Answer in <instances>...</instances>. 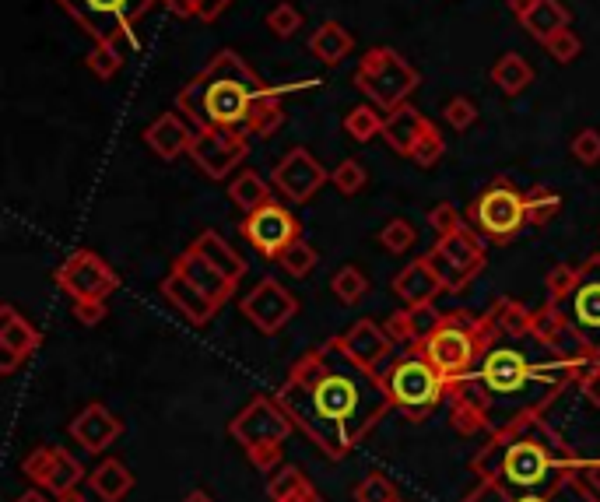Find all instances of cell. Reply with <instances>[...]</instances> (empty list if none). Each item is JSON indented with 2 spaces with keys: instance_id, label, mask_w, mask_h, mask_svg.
Here are the masks:
<instances>
[{
  "instance_id": "47",
  "label": "cell",
  "mask_w": 600,
  "mask_h": 502,
  "mask_svg": "<svg viewBox=\"0 0 600 502\" xmlns=\"http://www.w3.org/2000/svg\"><path fill=\"white\" fill-rule=\"evenodd\" d=\"M544 50H548V57L555 60V64H572V60L579 57V50H583V43H579V36L572 29H562L558 36H551L548 43H544Z\"/></svg>"
},
{
  "instance_id": "51",
  "label": "cell",
  "mask_w": 600,
  "mask_h": 502,
  "mask_svg": "<svg viewBox=\"0 0 600 502\" xmlns=\"http://www.w3.org/2000/svg\"><path fill=\"white\" fill-rule=\"evenodd\" d=\"M106 299H81V302H74V316H78L85 327H95V323H102L106 320Z\"/></svg>"
},
{
  "instance_id": "46",
  "label": "cell",
  "mask_w": 600,
  "mask_h": 502,
  "mask_svg": "<svg viewBox=\"0 0 600 502\" xmlns=\"http://www.w3.org/2000/svg\"><path fill=\"white\" fill-rule=\"evenodd\" d=\"M383 330L390 334V341L397 348H408L418 341V330H415V320H411V309H397L390 320L383 323Z\"/></svg>"
},
{
  "instance_id": "26",
  "label": "cell",
  "mask_w": 600,
  "mask_h": 502,
  "mask_svg": "<svg viewBox=\"0 0 600 502\" xmlns=\"http://www.w3.org/2000/svg\"><path fill=\"white\" fill-rule=\"evenodd\" d=\"M393 295H397L404 306H432L436 302V295L443 292V281H439V274L432 271V264L429 260H411L404 271L393 278Z\"/></svg>"
},
{
  "instance_id": "53",
  "label": "cell",
  "mask_w": 600,
  "mask_h": 502,
  "mask_svg": "<svg viewBox=\"0 0 600 502\" xmlns=\"http://www.w3.org/2000/svg\"><path fill=\"white\" fill-rule=\"evenodd\" d=\"M162 4L169 11H176L179 18H200V11H204L208 0H162Z\"/></svg>"
},
{
  "instance_id": "14",
  "label": "cell",
  "mask_w": 600,
  "mask_h": 502,
  "mask_svg": "<svg viewBox=\"0 0 600 502\" xmlns=\"http://www.w3.org/2000/svg\"><path fill=\"white\" fill-rule=\"evenodd\" d=\"M243 239L260 253L264 260H281V253L299 239V218L278 201H267L264 208L250 211L239 225Z\"/></svg>"
},
{
  "instance_id": "19",
  "label": "cell",
  "mask_w": 600,
  "mask_h": 502,
  "mask_svg": "<svg viewBox=\"0 0 600 502\" xmlns=\"http://www.w3.org/2000/svg\"><path fill=\"white\" fill-rule=\"evenodd\" d=\"M43 345V334H39L36 323H29L15 306L0 309V373L11 376L22 366L29 355H36V348Z\"/></svg>"
},
{
  "instance_id": "29",
  "label": "cell",
  "mask_w": 600,
  "mask_h": 502,
  "mask_svg": "<svg viewBox=\"0 0 600 502\" xmlns=\"http://www.w3.org/2000/svg\"><path fill=\"white\" fill-rule=\"evenodd\" d=\"M193 250L200 253V257L208 260L211 267H215V271H222L225 278L229 281H239L246 274V260L239 257L236 250H232L229 243H225V236H218L215 229H208V232H200L197 239H193Z\"/></svg>"
},
{
  "instance_id": "17",
  "label": "cell",
  "mask_w": 600,
  "mask_h": 502,
  "mask_svg": "<svg viewBox=\"0 0 600 502\" xmlns=\"http://www.w3.org/2000/svg\"><path fill=\"white\" fill-rule=\"evenodd\" d=\"M271 183L285 201L306 204L309 197H316V190L323 183H330V173L323 169V162L316 155H309L306 148H292L278 165H274Z\"/></svg>"
},
{
  "instance_id": "10",
  "label": "cell",
  "mask_w": 600,
  "mask_h": 502,
  "mask_svg": "<svg viewBox=\"0 0 600 502\" xmlns=\"http://www.w3.org/2000/svg\"><path fill=\"white\" fill-rule=\"evenodd\" d=\"M425 260L432 264V271L443 281V292L460 295L471 288V281L485 271L488 264V250L481 243L478 229L464 225V229L450 232V236H439V243L425 253Z\"/></svg>"
},
{
  "instance_id": "5",
  "label": "cell",
  "mask_w": 600,
  "mask_h": 502,
  "mask_svg": "<svg viewBox=\"0 0 600 502\" xmlns=\"http://www.w3.org/2000/svg\"><path fill=\"white\" fill-rule=\"evenodd\" d=\"M502 334L495 327L492 313L485 316H467V313H443L439 327L432 334H425L422 341H415V352H422L446 380H464L478 369L481 355L488 352V345H495Z\"/></svg>"
},
{
  "instance_id": "57",
  "label": "cell",
  "mask_w": 600,
  "mask_h": 502,
  "mask_svg": "<svg viewBox=\"0 0 600 502\" xmlns=\"http://www.w3.org/2000/svg\"><path fill=\"white\" fill-rule=\"evenodd\" d=\"M15 502H50V495L43 492V488H32V492H25V495H18ZM57 502V499H53Z\"/></svg>"
},
{
  "instance_id": "25",
  "label": "cell",
  "mask_w": 600,
  "mask_h": 502,
  "mask_svg": "<svg viewBox=\"0 0 600 502\" xmlns=\"http://www.w3.org/2000/svg\"><path fill=\"white\" fill-rule=\"evenodd\" d=\"M432 127L429 116L418 113L411 102H400V106H393L390 113L383 116V141L390 144L397 155L411 158V151H415V144L425 137V130Z\"/></svg>"
},
{
  "instance_id": "11",
  "label": "cell",
  "mask_w": 600,
  "mask_h": 502,
  "mask_svg": "<svg viewBox=\"0 0 600 502\" xmlns=\"http://www.w3.org/2000/svg\"><path fill=\"white\" fill-rule=\"evenodd\" d=\"M467 222L481 236L495 239V243H509L527 225V194H520L509 180H492L471 201Z\"/></svg>"
},
{
  "instance_id": "50",
  "label": "cell",
  "mask_w": 600,
  "mask_h": 502,
  "mask_svg": "<svg viewBox=\"0 0 600 502\" xmlns=\"http://www.w3.org/2000/svg\"><path fill=\"white\" fill-rule=\"evenodd\" d=\"M429 225L436 229V236H450V232L464 229V215H460L453 204H436L429 211Z\"/></svg>"
},
{
  "instance_id": "49",
  "label": "cell",
  "mask_w": 600,
  "mask_h": 502,
  "mask_svg": "<svg viewBox=\"0 0 600 502\" xmlns=\"http://www.w3.org/2000/svg\"><path fill=\"white\" fill-rule=\"evenodd\" d=\"M572 155H576V162H583V165H597L600 162V130H593V127L579 130V134L572 137Z\"/></svg>"
},
{
  "instance_id": "9",
  "label": "cell",
  "mask_w": 600,
  "mask_h": 502,
  "mask_svg": "<svg viewBox=\"0 0 600 502\" xmlns=\"http://www.w3.org/2000/svg\"><path fill=\"white\" fill-rule=\"evenodd\" d=\"M60 8L95 39L120 50L123 43L134 46V25L155 8L158 0H57Z\"/></svg>"
},
{
  "instance_id": "37",
  "label": "cell",
  "mask_w": 600,
  "mask_h": 502,
  "mask_svg": "<svg viewBox=\"0 0 600 502\" xmlns=\"http://www.w3.org/2000/svg\"><path fill=\"white\" fill-rule=\"evenodd\" d=\"M415 239H418V232L408 218H390V222L379 229V246H383L386 253H393V257L408 253L411 246H415Z\"/></svg>"
},
{
  "instance_id": "8",
  "label": "cell",
  "mask_w": 600,
  "mask_h": 502,
  "mask_svg": "<svg viewBox=\"0 0 600 502\" xmlns=\"http://www.w3.org/2000/svg\"><path fill=\"white\" fill-rule=\"evenodd\" d=\"M418 85H422L418 71L393 46H372L355 67V88L365 95V102L379 106L383 113L408 102V95Z\"/></svg>"
},
{
  "instance_id": "42",
  "label": "cell",
  "mask_w": 600,
  "mask_h": 502,
  "mask_svg": "<svg viewBox=\"0 0 600 502\" xmlns=\"http://www.w3.org/2000/svg\"><path fill=\"white\" fill-rule=\"evenodd\" d=\"M267 29L278 39H292L295 32L302 29V11L295 8V4H288V0H281V4H274V8L267 11Z\"/></svg>"
},
{
  "instance_id": "43",
  "label": "cell",
  "mask_w": 600,
  "mask_h": 502,
  "mask_svg": "<svg viewBox=\"0 0 600 502\" xmlns=\"http://www.w3.org/2000/svg\"><path fill=\"white\" fill-rule=\"evenodd\" d=\"M85 64H88V71H92L95 78L109 81V78H113V74H120V67H123V53L116 50V46L95 43V50L85 57Z\"/></svg>"
},
{
  "instance_id": "13",
  "label": "cell",
  "mask_w": 600,
  "mask_h": 502,
  "mask_svg": "<svg viewBox=\"0 0 600 502\" xmlns=\"http://www.w3.org/2000/svg\"><path fill=\"white\" fill-rule=\"evenodd\" d=\"M186 155L193 158V165H197L204 176L225 180V176H232V169H239V165L246 162V155H250V137L236 134V130L197 127Z\"/></svg>"
},
{
  "instance_id": "61",
  "label": "cell",
  "mask_w": 600,
  "mask_h": 502,
  "mask_svg": "<svg viewBox=\"0 0 600 502\" xmlns=\"http://www.w3.org/2000/svg\"><path fill=\"white\" fill-rule=\"evenodd\" d=\"M393 502H404V499H393Z\"/></svg>"
},
{
  "instance_id": "48",
  "label": "cell",
  "mask_w": 600,
  "mask_h": 502,
  "mask_svg": "<svg viewBox=\"0 0 600 502\" xmlns=\"http://www.w3.org/2000/svg\"><path fill=\"white\" fill-rule=\"evenodd\" d=\"M576 271H579V267H572V264L551 267V274H548V302H551V306H558V302L569 295V288L576 285Z\"/></svg>"
},
{
  "instance_id": "35",
  "label": "cell",
  "mask_w": 600,
  "mask_h": 502,
  "mask_svg": "<svg viewBox=\"0 0 600 502\" xmlns=\"http://www.w3.org/2000/svg\"><path fill=\"white\" fill-rule=\"evenodd\" d=\"M316 264H320V253H316L313 243L302 236L281 253V271L292 274V278H309V274L316 271Z\"/></svg>"
},
{
  "instance_id": "38",
  "label": "cell",
  "mask_w": 600,
  "mask_h": 502,
  "mask_svg": "<svg viewBox=\"0 0 600 502\" xmlns=\"http://www.w3.org/2000/svg\"><path fill=\"white\" fill-rule=\"evenodd\" d=\"M562 211V197L551 187H534L527 194V225H548Z\"/></svg>"
},
{
  "instance_id": "2",
  "label": "cell",
  "mask_w": 600,
  "mask_h": 502,
  "mask_svg": "<svg viewBox=\"0 0 600 502\" xmlns=\"http://www.w3.org/2000/svg\"><path fill=\"white\" fill-rule=\"evenodd\" d=\"M544 408L509 418L471 460L478 485L460 502H600L579 457L548 422Z\"/></svg>"
},
{
  "instance_id": "4",
  "label": "cell",
  "mask_w": 600,
  "mask_h": 502,
  "mask_svg": "<svg viewBox=\"0 0 600 502\" xmlns=\"http://www.w3.org/2000/svg\"><path fill=\"white\" fill-rule=\"evenodd\" d=\"M176 109L193 127L236 130L246 137H271L285 123L281 92L264 85L236 50H218L197 78L186 81Z\"/></svg>"
},
{
  "instance_id": "52",
  "label": "cell",
  "mask_w": 600,
  "mask_h": 502,
  "mask_svg": "<svg viewBox=\"0 0 600 502\" xmlns=\"http://www.w3.org/2000/svg\"><path fill=\"white\" fill-rule=\"evenodd\" d=\"M579 390H583V401L590 408H600V362H593L583 376H579Z\"/></svg>"
},
{
  "instance_id": "24",
  "label": "cell",
  "mask_w": 600,
  "mask_h": 502,
  "mask_svg": "<svg viewBox=\"0 0 600 502\" xmlns=\"http://www.w3.org/2000/svg\"><path fill=\"white\" fill-rule=\"evenodd\" d=\"M158 292L165 295V302H169L176 313H183L190 323H197V327H204V323L215 320V313L222 306H215V302L208 299V295L200 292L193 281H186L183 274L172 271L169 278H162V285H158Z\"/></svg>"
},
{
  "instance_id": "28",
  "label": "cell",
  "mask_w": 600,
  "mask_h": 502,
  "mask_svg": "<svg viewBox=\"0 0 600 502\" xmlns=\"http://www.w3.org/2000/svg\"><path fill=\"white\" fill-rule=\"evenodd\" d=\"M351 50H355V36H351L341 22H323L320 29L309 36V53H313L323 67H337L344 57H351Z\"/></svg>"
},
{
  "instance_id": "12",
  "label": "cell",
  "mask_w": 600,
  "mask_h": 502,
  "mask_svg": "<svg viewBox=\"0 0 600 502\" xmlns=\"http://www.w3.org/2000/svg\"><path fill=\"white\" fill-rule=\"evenodd\" d=\"M569 327L576 330L593 359H600V253L586 257L576 271V285L558 302Z\"/></svg>"
},
{
  "instance_id": "18",
  "label": "cell",
  "mask_w": 600,
  "mask_h": 502,
  "mask_svg": "<svg viewBox=\"0 0 600 502\" xmlns=\"http://www.w3.org/2000/svg\"><path fill=\"white\" fill-rule=\"evenodd\" d=\"M22 471H25V478L36 481V485L43 488V492H50L53 499L71 492V488H78L81 478H85V467H81L67 450H60V446H36V450L22 460Z\"/></svg>"
},
{
  "instance_id": "41",
  "label": "cell",
  "mask_w": 600,
  "mask_h": 502,
  "mask_svg": "<svg viewBox=\"0 0 600 502\" xmlns=\"http://www.w3.org/2000/svg\"><path fill=\"white\" fill-rule=\"evenodd\" d=\"M302 485H309V478L302 474V467H295V464L274 467L271 478H267V495H271V502H278V499H285V495L299 492Z\"/></svg>"
},
{
  "instance_id": "7",
  "label": "cell",
  "mask_w": 600,
  "mask_h": 502,
  "mask_svg": "<svg viewBox=\"0 0 600 502\" xmlns=\"http://www.w3.org/2000/svg\"><path fill=\"white\" fill-rule=\"evenodd\" d=\"M379 376H383L386 390H390L393 408L400 415H408L411 422L429 418L436 411V404L446 397V390H450V380L415 348H408V355H400L397 362H386Z\"/></svg>"
},
{
  "instance_id": "15",
  "label": "cell",
  "mask_w": 600,
  "mask_h": 502,
  "mask_svg": "<svg viewBox=\"0 0 600 502\" xmlns=\"http://www.w3.org/2000/svg\"><path fill=\"white\" fill-rule=\"evenodd\" d=\"M57 285L67 295H74V302L81 299H109L120 288V274L92 250H74L64 264L57 267Z\"/></svg>"
},
{
  "instance_id": "6",
  "label": "cell",
  "mask_w": 600,
  "mask_h": 502,
  "mask_svg": "<svg viewBox=\"0 0 600 502\" xmlns=\"http://www.w3.org/2000/svg\"><path fill=\"white\" fill-rule=\"evenodd\" d=\"M229 432L246 450L250 464L257 467L260 474H271L274 467L281 464V453H285L281 446H285V439L295 432V422L271 394V397H253L229 422Z\"/></svg>"
},
{
  "instance_id": "54",
  "label": "cell",
  "mask_w": 600,
  "mask_h": 502,
  "mask_svg": "<svg viewBox=\"0 0 600 502\" xmlns=\"http://www.w3.org/2000/svg\"><path fill=\"white\" fill-rule=\"evenodd\" d=\"M278 502H323V499H320V492H316L313 481H309V485H302L299 492L285 495V499H278Z\"/></svg>"
},
{
  "instance_id": "44",
  "label": "cell",
  "mask_w": 600,
  "mask_h": 502,
  "mask_svg": "<svg viewBox=\"0 0 600 502\" xmlns=\"http://www.w3.org/2000/svg\"><path fill=\"white\" fill-rule=\"evenodd\" d=\"M443 155H446V141H443V134H439L436 123H432V127L425 130L422 141L415 144V151H411V162L422 165V169H432Z\"/></svg>"
},
{
  "instance_id": "1",
  "label": "cell",
  "mask_w": 600,
  "mask_h": 502,
  "mask_svg": "<svg viewBox=\"0 0 600 502\" xmlns=\"http://www.w3.org/2000/svg\"><path fill=\"white\" fill-rule=\"evenodd\" d=\"M274 401L327 460H344L358 450L393 408L383 376L351 362L337 338L302 355Z\"/></svg>"
},
{
  "instance_id": "60",
  "label": "cell",
  "mask_w": 600,
  "mask_h": 502,
  "mask_svg": "<svg viewBox=\"0 0 600 502\" xmlns=\"http://www.w3.org/2000/svg\"><path fill=\"white\" fill-rule=\"evenodd\" d=\"M57 502H88V499H85V492H81V488H71V492L57 495Z\"/></svg>"
},
{
  "instance_id": "33",
  "label": "cell",
  "mask_w": 600,
  "mask_h": 502,
  "mask_svg": "<svg viewBox=\"0 0 600 502\" xmlns=\"http://www.w3.org/2000/svg\"><path fill=\"white\" fill-rule=\"evenodd\" d=\"M271 190H274V183H267L264 176L253 173V169H246V173H239L236 180L229 183V197H232V204H236V208L243 211V215H250V211L264 208L267 201H274Z\"/></svg>"
},
{
  "instance_id": "23",
  "label": "cell",
  "mask_w": 600,
  "mask_h": 502,
  "mask_svg": "<svg viewBox=\"0 0 600 502\" xmlns=\"http://www.w3.org/2000/svg\"><path fill=\"white\" fill-rule=\"evenodd\" d=\"M193 134H197V127H190V120H186L179 109H172V113H162L148 130H144V141H148V148L155 151L158 158L172 162V158L190 151Z\"/></svg>"
},
{
  "instance_id": "3",
  "label": "cell",
  "mask_w": 600,
  "mask_h": 502,
  "mask_svg": "<svg viewBox=\"0 0 600 502\" xmlns=\"http://www.w3.org/2000/svg\"><path fill=\"white\" fill-rule=\"evenodd\" d=\"M590 366L593 362H572L558 359V355L551 362H534L520 348L506 345V338H499L495 345H488L471 376L453 380L446 390L450 425L460 436L495 432L499 429V418H495L499 404H513L516 415L551 404L562 394L565 383L579 380Z\"/></svg>"
},
{
  "instance_id": "30",
  "label": "cell",
  "mask_w": 600,
  "mask_h": 502,
  "mask_svg": "<svg viewBox=\"0 0 600 502\" xmlns=\"http://www.w3.org/2000/svg\"><path fill=\"white\" fill-rule=\"evenodd\" d=\"M88 485H92V492L99 495L102 502H123L134 492V474H130V467L123 464V460L109 457L88 474Z\"/></svg>"
},
{
  "instance_id": "40",
  "label": "cell",
  "mask_w": 600,
  "mask_h": 502,
  "mask_svg": "<svg viewBox=\"0 0 600 502\" xmlns=\"http://www.w3.org/2000/svg\"><path fill=\"white\" fill-rule=\"evenodd\" d=\"M330 183L337 187V194L355 197L358 190H365V183H369V173H365V165L358 162V158H344V162L337 165L334 173H330Z\"/></svg>"
},
{
  "instance_id": "55",
  "label": "cell",
  "mask_w": 600,
  "mask_h": 502,
  "mask_svg": "<svg viewBox=\"0 0 600 502\" xmlns=\"http://www.w3.org/2000/svg\"><path fill=\"white\" fill-rule=\"evenodd\" d=\"M229 4H232V0H208V4H204V11H200V22H215V18L222 15Z\"/></svg>"
},
{
  "instance_id": "32",
  "label": "cell",
  "mask_w": 600,
  "mask_h": 502,
  "mask_svg": "<svg viewBox=\"0 0 600 502\" xmlns=\"http://www.w3.org/2000/svg\"><path fill=\"white\" fill-rule=\"evenodd\" d=\"M488 313H492L495 327H499V334L506 341H523V338H530V334H534V313H537V309H527L523 302L499 299L492 309H488Z\"/></svg>"
},
{
  "instance_id": "59",
  "label": "cell",
  "mask_w": 600,
  "mask_h": 502,
  "mask_svg": "<svg viewBox=\"0 0 600 502\" xmlns=\"http://www.w3.org/2000/svg\"><path fill=\"white\" fill-rule=\"evenodd\" d=\"M530 4H534V0H509V11H513V15H516V22H520V18L527 15Z\"/></svg>"
},
{
  "instance_id": "45",
  "label": "cell",
  "mask_w": 600,
  "mask_h": 502,
  "mask_svg": "<svg viewBox=\"0 0 600 502\" xmlns=\"http://www.w3.org/2000/svg\"><path fill=\"white\" fill-rule=\"evenodd\" d=\"M443 120L450 123L453 130H471L478 123V106H474L467 95H453L443 106Z\"/></svg>"
},
{
  "instance_id": "56",
  "label": "cell",
  "mask_w": 600,
  "mask_h": 502,
  "mask_svg": "<svg viewBox=\"0 0 600 502\" xmlns=\"http://www.w3.org/2000/svg\"><path fill=\"white\" fill-rule=\"evenodd\" d=\"M586 474H590V485L600 492V457H590V460H586Z\"/></svg>"
},
{
  "instance_id": "39",
  "label": "cell",
  "mask_w": 600,
  "mask_h": 502,
  "mask_svg": "<svg viewBox=\"0 0 600 502\" xmlns=\"http://www.w3.org/2000/svg\"><path fill=\"white\" fill-rule=\"evenodd\" d=\"M351 499L355 502H393V499H400V495H397V485H393L386 474L372 471L351 488Z\"/></svg>"
},
{
  "instance_id": "31",
  "label": "cell",
  "mask_w": 600,
  "mask_h": 502,
  "mask_svg": "<svg viewBox=\"0 0 600 502\" xmlns=\"http://www.w3.org/2000/svg\"><path fill=\"white\" fill-rule=\"evenodd\" d=\"M492 85L499 88L502 95H523L530 85H534V67L527 64V57L520 53H502L492 64Z\"/></svg>"
},
{
  "instance_id": "16",
  "label": "cell",
  "mask_w": 600,
  "mask_h": 502,
  "mask_svg": "<svg viewBox=\"0 0 600 502\" xmlns=\"http://www.w3.org/2000/svg\"><path fill=\"white\" fill-rule=\"evenodd\" d=\"M299 313V302L295 295L281 285L278 278H264L253 285V292L243 299V316L260 330V334H281L288 327V320Z\"/></svg>"
},
{
  "instance_id": "21",
  "label": "cell",
  "mask_w": 600,
  "mask_h": 502,
  "mask_svg": "<svg viewBox=\"0 0 600 502\" xmlns=\"http://www.w3.org/2000/svg\"><path fill=\"white\" fill-rule=\"evenodd\" d=\"M120 436H123V422L106 404H88L71 422V439L78 446H85V453H106Z\"/></svg>"
},
{
  "instance_id": "58",
  "label": "cell",
  "mask_w": 600,
  "mask_h": 502,
  "mask_svg": "<svg viewBox=\"0 0 600 502\" xmlns=\"http://www.w3.org/2000/svg\"><path fill=\"white\" fill-rule=\"evenodd\" d=\"M183 502H215V495H211L208 488H193V492H186Z\"/></svg>"
},
{
  "instance_id": "27",
  "label": "cell",
  "mask_w": 600,
  "mask_h": 502,
  "mask_svg": "<svg viewBox=\"0 0 600 502\" xmlns=\"http://www.w3.org/2000/svg\"><path fill=\"white\" fill-rule=\"evenodd\" d=\"M569 22H572V15L562 0H534L527 15L520 18L523 32L541 46L548 43L551 36H558L562 29H569Z\"/></svg>"
},
{
  "instance_id": "22",
  "label": "cell",
  "mask_w": 600,
  "mask_h": 502,
  "mask_svg": "<svg viewBox=\"0 0 600 502\" xmlns=\"http://www.w3.org/2000/svg\"><path fill=\"white\" fill-rule=\"evenodd\" d=\"M172 271L183 274L186 281H193V285H197L200 292L208 295V299L215 302V306H225V302H229L232 295H236V285H239V281H229V278H225L222 271H215V267H211L208 260H204L197 250H193V246H190L186 253H179L176 264H172Z\"/></svg>"
},
{
  "instance_id": "36",
  "label": "cell",
  "mask_w": 600,
  "mask_h": 502,
  "mask_svg": "<svg viewBox=\"0 0 600 502\" xmlns=\"http://www.w3.org/2000/svg\"><path fill=\"white\" fill-rule=\"evenodd\" d=\"M330 292L337 295L341 302H348V306H355L358 299H365L369 295V278H365L358 267H341V271L330 278Z\"/></svg>"
},
{
  "instance_id": "34",
  "label": "cell",
  "mask_w": 600,
  "mask_h": 502,
  "mask_svg": "<svg viewBox=\"0 0 600 502\" xmlns=\"http://www.w3.org/2000/svg\"><path fill=\"white\" fill-rule=\"evenodd\" d=\"M383 109L372 106V102H362V106L348 109V116H344V134L351 137V141L365 144L372 141V137H383Z\"/></svg>"
},
{
  "instance_id": "20",
  "label": "cell",
  "mask_w": 600,
  "mask_h": 502,
  "mask_svg": "<svg viewBox=\"0 0 600 502\" xmlns=\"http://www.w3.org/2000/svg\"><path fill=\"white\" fill-rule=\"evenodd\" d=\"M337 345L344 348V355H348L351 362H358L362 369H372V373H383L386 359H390L393 348H397L390 341V334H386L376 320H358L355 327H348L341 338H337Z\"/></svg>"
}]
</instances>
